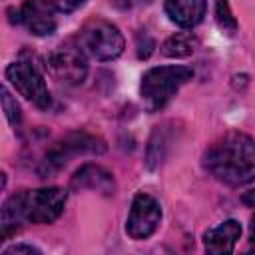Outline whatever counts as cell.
<instances>
[{"label":"cell","mask_w":255,"mask_h":255,"mask_svg":"<svg viewBox=\"0 0 255 255\" xmlns=\"http://www.w3.org/2000/svg\"><path fill=\"white\" fill-rule=\"evenodd\" d=\"M116 8H120V10H131V8H137V6H143V4H147L149 0H110Z\"/></svg>","instance_id":"e0dca14e"},{"label":"cell","mask_w":255,"mask_h":255,"mask_svg":"<svg viewBox=\"0 0 255 255\" xmlns=\"http://www.w3.org/2000/svg\"><path fill=\"white\" fill-rule=\"evenodd\" d=\"M66 205V191L60 187H42L18 191L6 199L2 207V237L20 229V223H52Z\"/></svg>","instance_id":"7a4b0ae2"},{"label":"cell","mask_w":255,"mask_h":255,"mask_svg":"<svg viewBox=\"0 0 255 255\" xmlns=\"http://www.w3.org/2000/svg\"><path fill=\"white\" fill-rule=\"evenodd\" d=\"M241 237V225L235 219H227L217 227L209 229L203 237V245L207 253L213 255H227L233 251L237 239Z\"/></svg>","instance_id":"30bf717a"},{"label":"cell","mask_w":255,"mask_h":255,"mask_svg":"<svg viewBox=\"0 0 255 255\" xmlns=\"http://www.w3.org/2000/svg\"><path fill=\"white\" fill-rule=\"evenodd\" d=\"M249 241L255 245V217L251 219V225H249Z\"/></svg>","instance_id":"ffe728a7"},{"label":"cell","mask_w":255,"mask_h":255,"mask_svg":"<svg viewBox=\"0 0 255 255\" xmlns=\"http://www.w3.org/2000/svg\"><path fill=\"white\" fill-rule=\"evenodd\" d=\"M6 78L28 102L38 106L40 110H48L50 108L52 98H50V92L46 88L44 74L32 62V58L20 56L16 62H12L6 68Z\"/></svg>","instance_id":"5b68a950"},{"label":"cell","mask_w":255,"mask_h":255,"mask_svg":"<svg viewBox=\"0 0 255 255\" xmlns=\"http://www.w3.org/2000/svg\"><path fill=\"white\" fill-rule=\"evenodd\" d=\"M241 201H243L247 207H255V189L245 191V193H243V197H241Z\"/></svg>","instance_id":"d6986e66"},{"label":"cell","mask_w":255,"mask_h":255,"mask_svg":"<svg viewBox=\"0 0 255 255\" xmlns=\"http://www.w3.org/2000/svg\"><path fill=\"white\" fill-rule=\"evenodd\" d=\"M2 108H4V114L8 118V122L12 126H18L22 122V114H20V106L16 104V100L10 96V92L4 88L2 90Z\"/></svg>","instance_id":"9a60e30c"},{"label":"cell","mask_w":255,"mask_h":255,"mask_svg":"<svg viewBox=\"0 0 255 255\" xmlns=\"http://www.w3.org/2000/svg\"><path fill=\"white\" fill-rule=\"evenodd\" d=\"M159 221H161L159 203L147 193H137L131 201V209L126 223L128 235L131 239H147L157 229Z\"/></svg>","instance_id":"ba28073f"},{"label":"cell","mask_w":255,"mask_h":255,"mask_svg":"<svg viewBox=\"0 0 255 255\" xmlns=\"http://www.w3.org/2000/svg\"><path fill=\"white\" fill-rule=\"evenodd\" d=\"M197 44L199 42L191 32H177L161 44V54L167 58H187L197 50Z\"/></svg>","instance_id":"4fadbf2b"},{"label":"cell","mask_w":255,"mask_h":255,"mask_svg":"<svg viewBox=\"0 0 255 255\" xmlns=\"http://www.w3.org/2000/svg\"><path fill=\"white\" fill-rule=\"evenodd\" d=\"M203 165L221 183L245 185L255 179V139L239 131L225 133L205 151Z\"/></svg>","instance_id":"6da1fadb"},{"label":"cell","mask_w":255,"mask_h":255,"mask_svg":"<svg viewBox=\"0 0 255 255\" xmlns=\"http://www.w3.org/2000/svg\"><path fill=\"white\" fill-rule=\"evenodd\" d=\"M48 72L66 86H78L88 76L86 54L80 46H60L48 56Z\"/></svg>","instance_id":"52a82bcc"},{"label":"cell","mask_w":255,"mask_h":255,"mask_svg":"<svg viewBox=\"0 0 255 255\" xmlns=\"http://www.w3.org/2000/svg\"><path fill=\"white\" fill-rule=\"evenodd\" d=\"M193 78V70L185 66H157L141 78V98L149 112L161 110L175 92Z\"/></svg>","instance_id":"3957f363"},{"label":"cell","mask_w":255,"mask_h":255,"mask_svg":"<svg viewBox=\"0 0 255 255\" xmlns=\"http://www.w3.org/2000/svg\"><path fill=\"white\" fill-rule=\"evenodd\" d=\"M215 18H217V24L219 28L225 32V34H235L237 30V20L233 18L231 10H229V2L227 0H215Z\"/></svg>","instance_id":"5bb4252c"},{"label":"cell","mask_w":255,"mask_h":255,"mask_svg":"<svg viewBox=\"0 0 255 255\" xmlns=\"http://www.w3.org/2000/svg\"><path fill=\"white\" fill-rule=\"evenodd\" d=\"M52 2H54L56 10H60V12H74V10H78L86 0H52Z\"/></svg>","instance_id":"2e32d148"},{"label":"cell","mask_w":255,"mask_h":255,"mask_svg":"<svg viewBox=\"0 0 255 255\" xmlns=\"http://www.w3.org/2000/svg\"><path fill=\"white\" fill-rule=\"evenodd\" d=\"M54 2L48 0H26L16 10V22L24 24L34 36H50L56 30Z\"/></svg>","instance_id":"9c48e42d"},{"label":"cell","mask_w":255,"mask_h":255,"mask_svg":"<svg viewBox=\"0 0 255 255\" xmlns=\"http://www.w3.org/2000/svg\"><path fill=\"white\" fill-rule=\"evenodd\" d=\"M18 253H40V249L32 247V245H12L8 249H4V255H18Z\"/></svg>","instance_id":"ac0fdd59"},{"label":"cell","mask_w":255,"mask_h":255,"mask_svg":"<svg viewBox=\"0 0 255 255\" xmlns=\"http://www.w3.org/2000/svg\"><path fill=\"white\" fill-rule=\"evenodd\" d=\"M72 187L74 189H96V191H102L104 195H112L114 193V177L108 169L94 165V163H86L74 173Z\"/></svg>","instance_id":"7c38bea8"},{"label":"cell","mask_w":255,"mask_h":255,"mask_svg":"<svg viewBox=\"0 0 255 255\" xmlns=\"http://www.w3.org/2000/svg\"><path fill=\"white\" fill-rule=\"evenodd\" d=\"M207 10V0H165V14L181 28L197 26Z\"/></svg>","instance_id":"8fae6325"},{"label":"cell","mask_w":255,"mask_h":255,"mask_svg":"<svg viewBox=\"0 0 255 255\" xmlns=\"http://www.w3.org/2000/svg\"><path fill=\"white\" fill-rule=\"evenodd\" d=\"M106 145L102 139L90 135V133H84V131H74L70 135H66L62 141H58L48 153L46 157L42 159V167H40V173L42 177L48 175V173H54L58 171L60 167H64L70 157L78 155V153H86V151H92V153H100L104 151Z\"/></svg>","instance_id":"8992f818"},{"label":"cell","mask_w":255,"mask_h":255,"mask_svg":"<svg viewBox=\"0 0 255 255\" xmlns=\"http://www.w3.org/2000/svg\"><path fill=\"white\" fill-rule=\"evenodd\" d=\"M124 44L126 42L118 26L104 18L88 20L78 34V46L84 50V54L102 62L118 58L124 52Z\"/></svg>","instance_id":"277c9868"}]
</instances>
